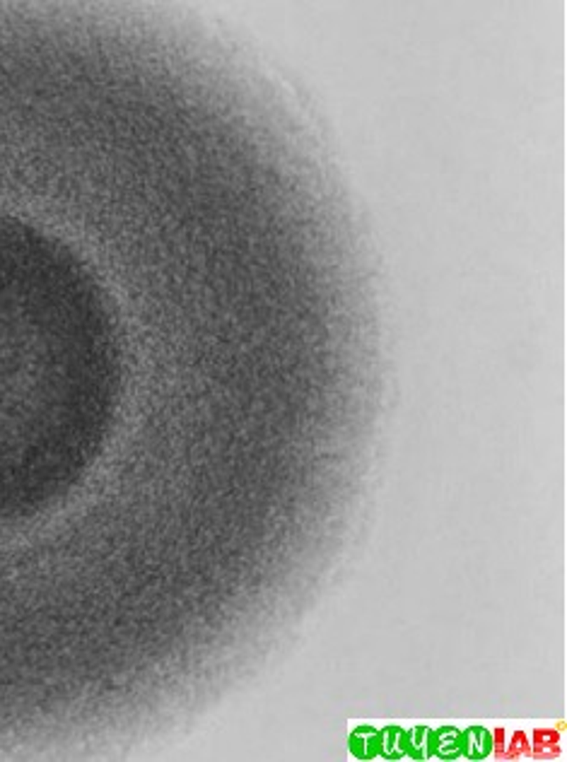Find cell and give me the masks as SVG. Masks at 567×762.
Here are the masks:
<instances>
[{"label": "cell", "mask_w": 567, "mask_h": 762, "mask_svg": "<svg viewBox=\"0 0 567 762\" xmlns=\"http://www.w3.org/2000/svg\"><path fill=\"white\" fill-rule=\"evenodd\" d=\"M493 748H495V755H498V758L505 753V748H507V733H505V728H495V731H493Z\"/></svg>", "instance_id": "3957f363"}, {"label": "cell", "mask_w": 567, "mask_h": 762, "mask_svg": "<svg viewBox=\"0 0 567 762\" xmlns=\"http://www.w3.org/2000/svg\"><path fill=\"white\" fill-rule=\"evenodd\" d=\"M524 755H531V738H528V733H524V731H514L510 741H507V748L500 758L517 760V758H524Z\"/></svg>", "instance_id": "7a4b0ae2"}, {"label": "cell", "mask_w": 567, "mask_h": 762, "mask_svg": "<svg viewBox=\"0 0 567 762\" xmlns=\"http://www.w3.org/2000/svg\"><path fill=\"white\" fill-rule=\"evenodd\" d=\"M560 733L553 731V728H536L533 731V743H531V753L533 755H546V750H550V755L560 753Z\"/></svg>", "instance_id": "6da1fadb"}]
</instances>
